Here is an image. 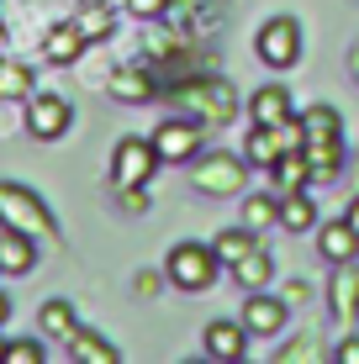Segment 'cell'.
Here are the masks:
<instances>
[{
	"label": "cell",
	"mask_w": 359,
	"mask_h": 364,
	"mask_svg": "<svg viewBox=\"0 0 359 364\" xmlns=\"http://www.w3.org/2000/svg\"><path fill=\"white\" fill-rule=\"evenodd\" d=\"M0 222L16 228V232H32V237H58L53 211H48L27 185H16V180H0Z\"/></svg>",
	"instance_id": "obj_1"
},
{
	"label": "cell",
	"mask_w": 359,
	"mask_h": 364,
	"mask_svg": "<svg viewBox=\"0 0 359 364\" xmlns=\"http://www.w3.org/2000/svg\"><path fill=\"white\" fill-rule=\"evenodd\" d=\"M217 269H222V259H217L212 243H175L164 259L169 285H180V291H206L217 280Z\"/></svg>",
	"instance_id": "obj_2"
},
{
	"label": "cell",
	"mask_w": 359,
	"mask_h": 364,
	"mask_svg": "<svg viewBox=\"0 0 359 364\" xmlns=\"http://www.w3.org/2000/svg\"><path fill=\"white\" fill-rule=\"evenodd\" d=\"M159 164H164V159H159L154 137H148V143H143V137H122L117 154H111V180H117V185H148Z\"/></svg>",
	"instance_id": "obj_3"
},
{
	"label": "cell",
	"mask_w": 359,
	"mask_h": 364,
	"mask_svg": "<svg viewBox=\"0 0 359 364\" xmlns=\"http://www.w3.org/2000/svg\"><path fill=\"white\" fill-rule=\"evenodd\" d=\"M191 185H195L201 196H232V191H243V159H232V154H206V159H195Z\"/></svg>",
	"instance_id": "obj_4"
},
{
	"label": "cell",
	"mask_w": 359,
	"mask_h": 364,
	"mask_svg": "<svg viewBox=\"0 0 359 364\" xmlns=\"http://www.w3.org/2000/svg\"><path fill=\"white\" fill-rule=\"evenodd\" d=\"M259 58H264L269 69H291L296 58H301V27H296L291 16H275L259 27Z\"/></svg>",
	"instance_id": "obj_5"
},
{
	"label": "cell",
	"mask_w": 359,
	"mask_h": 364,
	"mask_svg": "<svg viewBox=\"0 0 359 364\" xmlns=\"http://www.w3.org/2000/svg\"><path fill=\"white\" fill-rule=\"evenodd\" d=\"M201 122L195 117H175V122H164V127L154 132V148H159V159L164 164H185V159H195L201 154Z\"/></svg>",
	"instance_id": "obj_6"
},
{
	"label": "cell",
	"mask_w": 359,
	"mask_h": 364,
	"mask_svg": "<svg viewBox=\"0 0 359 364\" xmlns=\"http://www.w3.org/2000/svg\"><path fill=\"white\" fill-rule=\"evenodd\" d=\"M69 100L64 95H32V106H27V132L32 137H43V143H53V137H64L69 132Z\"/></svg>",
	"instance_id": "obj_7"
},
{
	"label": "cell",
	"mask_w": 359,
	"mask_h": 364,
	"mask_svg": "<svg viewBox=\"0 0 359 364\" xmlns=\"http://www.w3.org/2000/svg\"><path fill=\"white\" fill-rule=\"evenodd\" d=\"M328 301H333V322H343V328L359 317V264L354 259H338V264H333Z\"/></svg>",
	"instance_id": "obj_8"
},
{
	"label": "cell",
	"mask_w": 359,
	"mask_h": 364,
	"mask_svg": "<svg viewBox=\"0 0 359 364\" xmlns=\"http://www.w3.org/2000/svg\"><path fill=\"white\" fill-rule=\"evenodd\" d=\"M286 306H291V301H275V296L254 291L249 301H243V328H249V333H259V338L280 333V328H286Z\"/></svg>",
	"instance_id": "obj_9"
},
{
	"label": "cell",
	"mask_w": 359,
	"mask_h": 364,
	"mask_svg": "<svg viewBox=\"0 0 359 364\" xmlns=\"http://www.w3.org/2000/svg\"><path fill=\"white\" fill-rule=\"evenodd\" d=\"M180 111H201V117H212V122H227L232 117V90H222V85H185Z\"/></svg>",
	"instance_id": "obj_10"
},
{
	"label": "cell",
	"mask_w": 359,
	"mask_h": 364,
	"mask_svg": "<svg viewBox=\"0 0 359 364\" xmlns=\"http://www.w3.org/2000/svg\"><path fill=\"white\" fill-rule=\"evenodd\" d=\"M201 343H206V354H212V359H243V348H249V328L217 317V322H206Z\"/></svg>",
	"instance_id": "obj_11"
},
{
	"label": "cell",
	"mask_w": 359,
	"mask_h": 364,
	"mask_svg": "<svg viewBox=\"0 0 359 364\" xmlns=\"http://www.w3.org/2000/svg\"><path fill=\"white\" fill-rule=\"evenodd\" d=\"M249 117L259 127H280V122H291V95L280 90V85H264V90H254V100H249Z\"/></svg>",
	"instance_id": "obj_12"
},
{
	"label": "cell",
	"mask_w": 359,
	"mask_h": 364,
	"mask_svg": "<svg viewBox=\"0 0 359 364\" xmlns=\"http://www.w3.org/2000/svg\"><path fill=\"white\" fill-rule=\"evenodd\" d=\"M32 264H37L32 232H16V228H6V232H0V269H6V274H27Z\"/></svg>",
	"instance_id": "obj_13"
},
{
	"label": "cell",
	"mask_w": 359,
	"mask_h": 364,
	"mask_svg": "<svg viewBox=\"0 0 359 364\" xmlns=\"http://www.w3.org/2000/svg\"><path fill=\"white\" fill-rule=\"evenodd\" d=\"M317 243H323V259H328V264H338V259H354V254H359V232H354L349 217L328 222V228L317 232Z\"/></svg>",
	"instance_id": "obj_14"
},
{
	"label": "cell",
	"mask_w": 359,
	"mask_h": 364,
	"mask_svg": "<svg viewBox=\"0 0 359 364\" xmlns=\"http://www.w3.org/2000/svg\"><path fill=\"white\" fill-rule=\"evenodd\" d=\"M269 174H275V185L291 196V191H306V180H312V164H306L301 148H286V154L269 164Z\"/></svg>",
	"instance_id": "obj_15"
},
{
	"label": "cell",
	"mask_w": 359,
	"mask_h": 364,
	"mask_svg": "<svg viewBox=\"0 0 359 364\" xmlns=\"http://www.w3.org/2000/svg\"><path fill=\"white\" fill-rule=\"evenodd\" d=\"M301 154H306V164H312V180H338V169H343V137L306 143Z\"/></svg>",
	"instance_id": "obj_16"
},
{
	"label": "cell",
	"mask_w": 359,
	"mask_h": 364,
	"mask_svg": "<svg viewBox=\"0 0 359 364\" xmlns=\"http://www.w3.org/2000/svg\"><path fill=\"white\" fill-rule=\"evenodd\" d=\"M269 274H275V259H269L264 248H254V254H243L238 264H232V280H238L243 291H264Z\"/></svg>",
	"instance_id": "obj_17"
},
{
	"label": "cell",
	"mask_w": 359,
	"mask_h": 364,
	"mask_svg": "<svg viewBox=\"0 0 359 364\" xmlns=\"http://www.w3.org/2000/svg\"><path fill=\"white\" fill-rule=\"evenodd\" d=\"M280 154H286V143H280V127H259V122H254L249 148H243V159H249V164H259V169H269Z\"/></svg>",
	"instance_id": "obj_18"
},
{
	"label": "cell",
	"mask_w": 359,
	"mask_h": 364,
	"mask_svg": "<svg viewBox=\"0 0 359 364\" xmlns=\"http://www.w3.org/2000/svg\"><path fill=\"white\" fill-rule=\"evenodd\" d=\"M37 322H43V333H48V338H58V343H69V338L80 333V317H74V301H58V296L43 306V317H37Z\"/></svg>",
	"instance_id": "obj_19"
},
{
	"label": "cell",
	"mask_w": 359,
	"mask_h": 364,
	"mask_svg": "<svg viewBox=\"0 0 359 364\" xmlns=\"http://www.w3.org/2000/svg\"><path fill=\"white\" fill-rule=\"evenodd\" d=\"M212 248H217V259H222V264L232 269L243 254H254L259 243H254V228H243V222H238V228H222V232L212 237Z\"/></svg>",
	"instance_id": "obj_20"
},
{
	"label": "cell",
	"mask_w": 359,
	"mask_h": 364,
	"mask_svg": "<svg viewBox=\"0 0 359 364\" xmlns=\"http://www.w3.org/2000/svg\"><path fill=\"white\" fill-rule=\"evenodd\" d=\"M69 354L80 359V364H117V359H122V354H117V348L106 343L101 333H85V328L69 338Z\"/></svg>",
	"instance_id": "obj_21"
},
{
	"label": "cell",
	"mask_w": 359,
	"mask_h": 364,
	"mask_svg": "<svg viewBox=\"0 0 359 364\" xmlns=\"http://www.w3.org/2000/svg\"><path fill=\"white\" fill-rule=\"evenodd\" d=\"M85 43H90V37L80 32V21H74V27H53L48 32V58H53V64H74Z\"/></svg>",
	"instance_id": "obj_22"
},
{
	"label": "cell",
	"mask_w": 359,
	"mask_h": 364,
	"mask_svg": "<svg viewBox=\"0 0 359 364\" xmlns=\"http://www.w3.org/2000/svg\"><path fill=\"white\" fill-rule=\"evenodd\" d=\"M312 217H317V206H312V196H306V191H291L286 200H280V228H286V232H306V228H312Z\"/></svg>",
	"instance_id": "obj_23"
},
{
	"label": "cell",
	"mask_w": 359,
	"mask_h": 364,
	"mask_svg": "<svg viewBox=\"0 0 359 364\" xmlns=\"http://www.w3.org/2000/svg\"><path fill=\"white\" fill-rule=\"evenodd\" d=\"M301 127H306V143H328V137L343 132V122H338V111H333V106H312L301 117Z\"/></svg>",
	"instance_id": "obj_24"
},
{
	"label": "cell",
	"mask_w": 359,
	"mask_h": 364,
	"mask_svg": "<svg viewBox=\"0 0 359 364\" xmlns=\"http://www.w3.org/2000/svg\"><path fill=\"white\" fill-rule=\"evenodd\" d=\"M111 95L127 100V106H138V100L154 95V85H148V74H138V69H122V74H111Z\"/></svg>",
	"instance_id": "obj_25"
},
{
	"label": "cell",
	"mask_w": 359,
	"mask_h": 364,
	"mask_svg": "<svg viewBox=\"0 0 359 364\" xmlns=\"http://www.w3.org/2000/svg\"><path fill=\"white\" fill-rule=\"evenodd\" d=\"M269 222H280V200H269V196H249L243 200V228L264 232Z\"/></svg>",
	"instance_id": "obj_26"
},
{
	"label": "cell",
	"mask_w": 359,
	"mask_h": 364,
	"mask_svg": "<svg viewBox=\"0 0 359 364\" xmlns=\"http://www.w3.org/2000/svg\"><path fill=\"white\" fill-rule=\"evenodd\" d=\"M32 90V69L27 64H11V58H0V95H27Z\"/></svg>",
	"instance_id": "obj_27"
},
{
	"label": "cell",
	"mask_w": 359,
	"mask_h": 364,
	"mask_svg": "<svg viewBox=\"0 0 359 364\" xmlns=\"http://www.w3.org/2000/svg\"><path fill=\"white\" fill-rule=\"evenodd\" d=\"M43 343L37 338H16V343H6V364H43Z\"/></svg>",
	"instance_id": "obj_28"
},
{
	"label": "cell",
	"mask_w": 359,
	"mask_h": 364,
	"mask_svg": "<svg viewBox=\"0 0 359 364\" xmlns=\"http://www.w3.org/2000/svg\"><path fill=\"white\" fill-rule=\"evenodd\" d=\"M80 32H85V37H106V32H111V11H106V6H85V11H80Z\"/></svg>",
	"instance_id": "obj_29"
},
{
	"label": "cell",
	"mask_w": 359,
	"mask_h": 364,
	"mask_svg": "<svg viewBox=\"0 0 359 364\" xmlns=\"http://www.w3.org/2000/svg\"><path fill=\"white\" fill-rule=\"evenodd\" d=\"M122 206L127 211H148V185H122Z\"/></svg>",
	"instance_id": "obj_30"
},
{
	"label": "cell",
	"mask_w": 359,
	"mask_h": 364,
	"mask_svg": "<svg viewBox=\"0 0 359 364\" xmlns=\"http://www.w3.org/2000/svg\"><path fill=\"white\" fill-rule=\"evenodd\" d=\"M333 359H338V364H359V338H349V343H338V348H333Z\"/></svg>",
	"instance_id": "obj_31"
},
{
	"label": "cell",
	"mask_w": 359,
	"mask_h": 364,
	"mask_svg": "<svg viewBox=\"0 0 359 364\" xmlns=\"http://www.w3.org/2000/svg\"><path fill=\"white\" fill-rule=\"evenodd\" d=\"M343 217H349V222H354V232H359V196L349 200V211H343Z\"/></svg>",
	"instance_id": "obj_32"
},
{
	"label": "cell",
	"mask_w": 359,
	"mask_h": 364,
	"mask_svg": "<svg viewBox=\"0 0 359 364\" xmlns=\"http://www.w3.org/2000/svg\"><path fill=\"white\" fill-rule=\"evenodd\" d=\"M132 11H138V16L143 11H159V0H132Z\"/></svg>",
	"instance_id": "obj_33"
},
{
	"label": "cell",
	"mask_w": 359,
	"mask_h": 364,
	"mask_svg": "<svg viewBox=\"0 0 359 364\" xmlns=\"http://www.w3.org/2000/svg\"><path fill=\"white\" fill-rule=\"evenodd\" d=\"M6 317H11V301H6V291H0V328H6Z\"/></svg>",
	"instance_id": "obj_34"
},
{
	"label": "cell",
	"mask_w": 359,
	"mask_h": 364,
	"mask_svg": "<svg viewBox=\"0 0 359 364\" xmlns=\"http://www.w3.org/2000/svg\"><path fill=\"white\" fill-rule=\"evenodd\" d=\"M349 69H354V80H359V43H354V53H349Z\"/></svg>",
	"instance_id": "obj_35"
},
{
	"label": "cell",
	"mask_w": 359,
	"mask_h": 364,
	"mask_svg": "<svg viewBox=\"0 0 359 364\" xmlns=\"http://www.w3.org/2000/svg\"><path fill=\"white\" fill-rule=\"evenodd\" d=\"M0 364H6V338H0Z\"/></svg>",
	"instance_id": "obj_36"
},
{
	"label": "cell",
	"mask_w": 359,
	"mask_h": 364,
	"mask_svg": "<svg viewBox=\"0 0 359 364\" xmlns=\"http://www.w3.org/2000/svg\"><path fill=\"white\" fill-rule=\"evenodd\" d=\"M0 43H6V27H0Z\"/></svg>",
	"instance_id": "obj_37"
}]
</instances>
